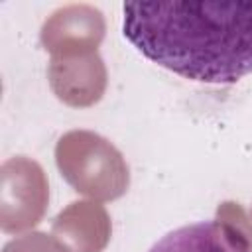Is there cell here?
I'll return each mask as SVG.
<instances>
[{
  "label": "cell",
  "instance_id": "cell-4",
  "mask_svg": "<svg viewBox=\"0 0 252 252\" xmlns=\"http://www.w3.org/2000/svg\"><path fill=\"white\" fill-rule=\"evenodd\" d=\"M148 252H252V219L238 203L224 201L215 219L179 226Z\"/></svg>",
  "mask_w": 252,
  "mask_h": 252
},
{
  "label": "cell",
  "instance_id": "cell-7",
  "mask_svg": "<svg viewBox=\"0 0 252 252\" xmlns=\"http://www.w3.org/2000/svg\"><path fill=\"white\" fill-rule=\"evenodd\" d=\"M51 232L71 252H102L112 236V220L98 201L83 199L57 213Z\"/></svg>",
  "mask_w": 252,
  "mask_h": 252
},
{
  "label": "cell",
  "instance_id": "cell-3",
  "mask_svg": "<svg viewBox=\"0 0 252 252\" xmlns=\"http://www.w3.org/2000/svg\"><path fill=\"white\" fill-rule=\"evenodd\" d=\"M49 205V183L43 167L28 158H8L0 167V228L20 234L41 222Z\"/></svg>",
  "mask_w": 252,
  "mask_h": 252
},
{
  "label": "cell",
  "instance_id": "cell-1",
  "mask_svg": "<svg viewBox=\"0 0 252 252\" xmlns=\"http://www.w3.org/2000/svg\"><path fill=\"white\" fill-rule=\"evenodd\" d=\"M122 33L189 81L232 85L252 75V2H126Z\"/></svg>",
  "mask_w": 252,
  "mask_h": 252
},
{
  "label": "cell",
  "instance_id": "cell-6",
  "mask_svg": "<svg viewBox=\"0 0 252 252\" xmlns=\"http://www.w3.org/2000/svg\"><path fill=\"white\" fill-rule=\"evenodd\" d=\"M47 79L53 94L71 108L94 106L106 93L108 71L98 55L81 53L67 57H51Z\"/></svg>",
  "mask_w": 252,
  "mask_h": 252
},
{
  "label": "cell",
  "instance_id": "cell-8",
  "mask_svg": "<svg viewBox=\"0 0 252 252\" xmlns=\"http://www.w3.org/2000/svg\"><path fill=\"white\" fill-rule=\"evenodd\" d=\"M2 252H71L57 236L32 230L4 244Z\"/></svg>",
  "mask_w": 252,
  "mask_h": 252
},
{
  "label": "cell",
  "instance_id": "cell-5",
  "mask_svg": "<svg viewBox=\"0 0 252 252\" xmlns=\"http://www.w3.org/2000/svg\"><path fill=\"white\" fill-rule=\"evenodd\" d=\"M106 33L102 12L93 4H67L53 10L41 26L39 41L51 57L98 51Z\"/></svg>",
  "mask_w": 252,
  "mask_h": 252
},
{
  "label": "cell",
  "instance_id": "cell-2",
  "mask_svg": "<svg viewBox=\"0 0 252 252\" xmlns=\"http://www.w3.org/2000/svg\"><path fill=\"white\" fill-rule=\"evenodd\" d=\"M61 177L93 201H116L130 187V167L122 152L91 130H69L55 144Z\"/></svg>",
  "mask_w": 252,
  "mask_h": 252
}]
</instances>
